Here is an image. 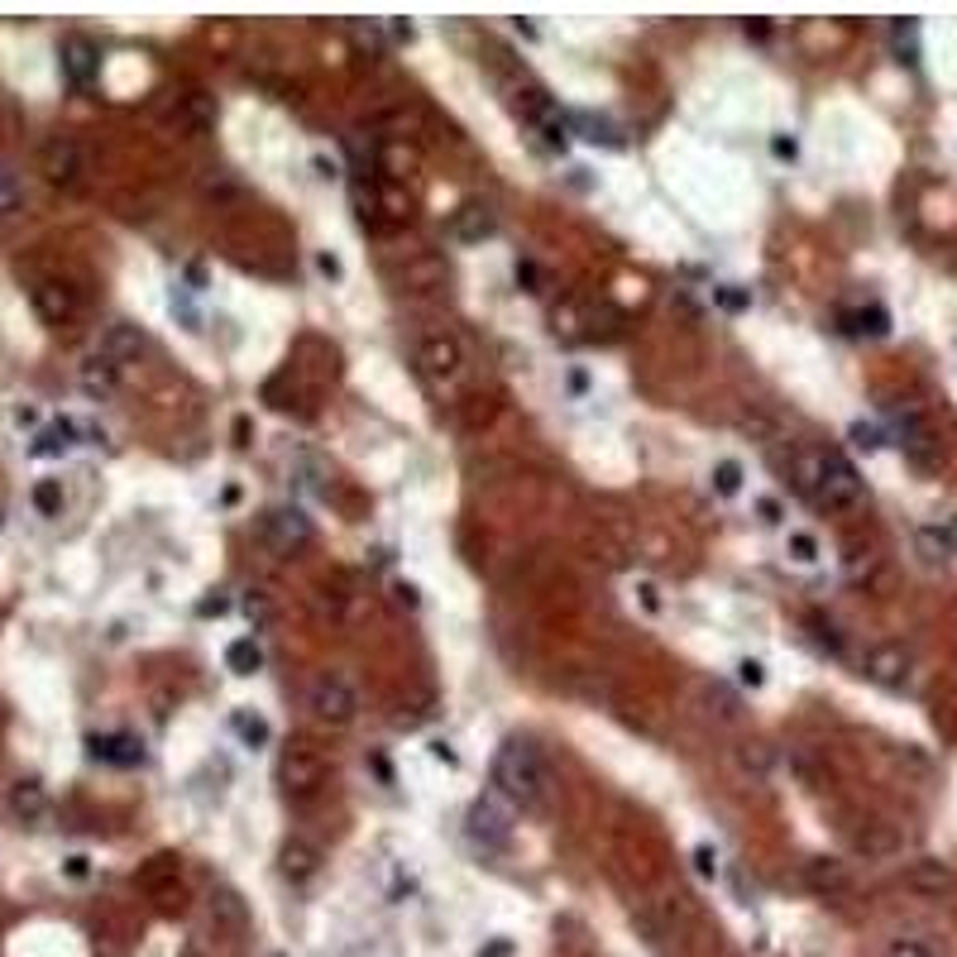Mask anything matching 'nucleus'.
Instances as JSON below:
<instances>
[{
    "label": "nucleus",
    "mask_w": 957,
    "mask_h": 957,
    "mask_svg": "<svg viewBox=\"0 0 957 957\" xmlns=\"http://www.w3.org/2000/svg\"><path fill=\"white\" fill-rule=\"evenodd\" d=\"M77 379H82V393L96 397V403H106V397H115V388H120V369L111 365V359L91 355L87 365H82Z\"/></svg>",
    "instance_id": "20"
},
{
    "label": "nucleus",
    "mask_w": 957,
    "mask_h": 957,
    "mask_svg": "<svg viewBox=\"0 0 957 957\" xmlns=\"http://www.w3.org/2000/svg\"><path fill=\"white\" fill-rule=\"evenodd\" d=\"M259 541L273 547L278 555H293L311 541V517L302 513V507H269V513L259 517Z\"/></svg>",
    "instance_id": "6"
},
{
    "label": "nucleus",
    "mask_w": 957,
    "mask_h": 957,
    "mask_svg": "<svg viewBox=\"0 0 957 957\" xmlns=\"http://www.w3.org/2000/svg\"><path fill=\"white\" fill-rule=\"evenodd\" d=\"M58 68H63V77L72 87H91L96 72H101V48L91 39H82V34H72V39H63V48H58Z\"/></svg>",
    "instance_id": "11"
},
{
    "label": "nucleus",
    "mask_w": 957,
    "mask_h": 957,
    "mask_svg": "<svg viewBox=\"0 0 957 957\" xmlns=\"http://www.w3.org/2000/svg\"><path fill=\"white\" fill-rule=\"evenodd\" d=\"M278 862H283L287 881H311L321 871V847H311L307 838H287L283 852H278Z\"/></svg>",
    "instance_id": "19"
},
{
    "label": "nucleus",
    "mask_w": 957,
    "mask_h": 957,
    "mask_svg": "<svg viewBox=\"0 0 957 957\" xmlns=\"http://www.w3.org/2000/svg\"><path fill=\"white\" fill-rule=\"evenodd\" d=\"M465 833H469V838H475L479 847H489V852H503V847L513 843V814H507V809H503L493 795H483V799H475V805H469Z\"/></svg>",
    "instance_id": "7"
},
{
    "label": "nucleus",
    "mask_w": 957,
    "mask_h": 957,
    "mask_svg": "<svg viewBox=\"0 0 957 957\" xmlns=\"http://www.w3.org/2000/svg\"><path fill=\"white\" fill-rule=\"evenodd\" d=\"M785 551H790V561H799V565H814L819 561V537L814 531H790Z\"/></svg>",
    "instance_id": "35"
},
{
    "label": "nucleus",
    "mask_w": 957,
    "mask_h": 957,
    "mask_svg": "<svg viewBox=\"0 0 957 957\" xmlns=\"http://www.w3.org/2000/svg\"><path fill=\"white\" fill-rule=\"evenodd\" d=\"M737 766H743L747 775H766L775 766V757H771L766 743H743L737 747Z\"/></svg>",
    "instance_id": "31"
},
{
    "label": "nucleus",
    "mask_w": 957,
    "mask_h": 957,
    "mask_svg": "<svg viewBox=\"0 0 957 957\" xmlns=\"http://www.w3.org/2000/svg\"><path fill=\"white\" fill-rule=\"evenodd\" d=\"M709 704H719V719H737V699H733L723 685H713V689H709Z\"/></svg>",
    "instance_id": "45"
},
{
    "label": "nucleus",
    "mask_w": 957,
    "mask_h": 957,
    "mask_svg": "<svg viewBox=\"0 0 957 957\" xmlns=\"http://www.w3.org/2000/svg\"><path fill=\"white\" fill-rule=\"evenodd\" d=\"M876 565L881 561L871 551H852V555H847V579H852V585H867V579L876 575Z\"/></svg>",
    "instance_id": "37"
},
{
    "label": "nucleus",
    "mask_w": 957,
    "mask_h": 957,
    "mask_svg": "<svg viewBox=\"0 0 957 957\" xmlns=\"http://www.w3.org/2000/svg\"><path fill=\"white\" fill-rule=\"evenodd\" d=\"M39 173H44L53 187H77V183H82V173H87L82 144H77V139H68V135L48 139L44 149H39Z\"/></svg>",
    "instance_id": "9"
},
{
    "label": "nucleus",
    "mask_w": 957,
    "mask_h": 957,
    "mask_svg": "<svg viewBox=\"0 0 957 957\" xmlns=\"http://www.w3.org/2000/svg\"><path fill=\"white\" fill-rule=\"evenodd\" d=\"M862 671H867V680L881 685V689H905L910 685V675H915V657H910V647H900V641H876V647L867 651Z\"/></svg>",
    "instance_id": "8"
},
{
    "label": "nucleus",
    "mask_w": 957,
    "mask_h": 957,
    "mask_svg": "<svg viewBox=\"0 0 957 957\" xmlns=\"http://www.w3.org/2000/svg\"><path fill=\"white\" fill-rule=\"evenodd\" d=\"M225 609H230L225 599H206V603H201V613H206V617H211V613H225Z\"/></svg>",
    "instance_id": "51"
},
{
    "label": "nucleus",
    "mask_w": 957,
    "mask_h": 957,
    "mask_svg": "<svg viewBox=\"0 0 957 957\" xmlns=\"http://www.w3.org/2000/svg\"><path fill=\"white\" fill-rule=\"evenodd\" d=\"M216 120H221V106H216V96H206V91H192V96H183V106H177V125L187 130V135H211L216 130Z\"/></svg>",
    "instance_id": "18"
},
{
    "label": "nucleus",
    "mask_w": 957,
    "mask_h": 957,
    "mask_svg": "<svg viewBox=\"0 0 957 957\" xmlns=\"http://www.w3.org/2000/svg\"><path fill=\"white\" fill-rule=\"evenodd\" d=\"M211 924L221 929V934H230V938H245V934H249V910H245V900H240L235 891L216 886V891H211Z\"/></svg>",
    "instance_id": "16"
},
{
    "label": "nucleus",
    "mask_w": 957,
    "mask_h": 957,
    "mask_svg": "<svg viewBox=\"0 0 957 957\" xmlns=\"http://www.w3.org/2000/svg\"><path fill=\"white\" fill-rule=\"evenodd\" d=\"M570 125H575L589 144H609V149H617V144H623V135H617L609 120H599V115H570Z\"/></svg>",
    "instance_id": "29"
},
{
    "label": "nucleus",
    "mask_w": 957,
    "mask_h": 957,
    "mask_svg": "<svg viewBox=\"0 0 957 957\" xmlns=\"http://www.w3.org/2000/svg\"><path fill=\"white\" fill-rule=\"evenodd\" d=\"M915 551L924 555V565H948L953 561V537L943 527H919L915 531Z\"/></svg>",
    "instance_id": "25"
},
{
    "label": "nucleus",
    "mask_w": 957,
    "mask_h": 957,
    "mask_svg": "<svg viewBox=\"0 0 957 957\" xmlns=\"http://www.w3.org/2000/svg\"><path fill=\"white\" fill-rule=\"evenodd\" d=\"M507 953H513V943H493V948H483L479 957H507Z\"/></svg>",
    "instance_id": "54"
},
{
    "label": "nucleus",
    "mask_w": 957,
    "mask_h": 957,
    "mask_svg": "<svg viewBox=\"0 0 957 957\" xmlns=\"http://www.w3.org/2000/svg\"><path fill=\"white\" fill-rule=\"evenodd\" d=\"M10 809H15V819H24V823H39V819H48V790L39 781H20L15 790H10Z\"/></svg>",
    "instance_id": "23"
},
{
    "label": "nucleus",
    "mask_w": 957,
    "mask_h": 957,
    "mask_svg": "<svg viewBox=\"0 0 957 957\" xmlns=\"http://www.w3.org/2000/svg\"><path fill=\"white\" fill-rule=\"evenodd\" d=\"M809 627H814V641H819V647H829L833 657H838V651H843L838 627H833V623H823V617H809Z\"/></svg>",
    "instance_id": "40"
},
{
    "label": "nucleus",
    "mask_w": 957,
    "mask_h": 957,
    "mask_svg": "<svg viewBox=\"0 0 957 957\" xmlns=\"http://www.w3.org/2000/svg\"><path fill=\"white\" fill-rule=\"evenodd\" d=\"M900 445H905V455H910L915 465H924V469L938 465V445H934V435H929L924 421L905 417V421H900Z\"/></svg>",
    "instance_id": "21"
},
{
    "label": "nucleus",
    "mask_w": 957,
    "mask_h": 957,
    "mask_svg": "<svg viewBox=\"0 0 957 957\" xmlns=\"http://www.w3.org/2000/svg\"><path fill=\"white\" fill-rule=\"evenodd\" d=\"M183 957H201V953H197V948H187V953H183Z\"/></svg>",
    "instance_id": "56"
},
{
    "label": "nucleus",
    "mask_w": 957,
    "mask_h": 957,
    "mask_svg": "<svg viewBox=\"0 0 957 957\" xmlns=\"http://www.w3.org/2000/svg\"><path fill=\"white\" fill-rule=\"evenodd\" d=\"M713 302H719L723 311H747L752 307V297H747L743 287H713Z\"/></svg>",
    "instance_id": "39"
},
{
    "label": "nucleus",
    "mask_w": 957,
    "mask_h": 957,
    "mask_svg": "<svg viewBox=\"0 0 957 957\" xmlns=\"http://www.w3.org/2000/svg\"><path fill=\"white\" fill-rule=\"evenodd\" d=\"M417 369H421V379L435 383V388H455L459 379H465V349H459V341L455 335H445V331L421 335Z\"/></svg>",
    "instance_id": "4"
},
{
    "label": "nucleus",
    "mask_w": 957,
    "mask_h": 957,
    "mask_svg": "<svg viewBox=\"0 0 957 957\" xmlns=\"http://www.w3.org/2000/svg\"><path fill=\"white\" fill-rule=\"evenodd\" d=\"M77 435H82V427L77 421H53V427H44L39 435H34V445H29V455H39V459H48V455H63V451H72L77 445Z\"/></svg>",
    "instance_id": "22"
},
{
    "label": "nucleus",
    "mask_w": 957,
    "mask_h": 957,
    "mask_svg": "<svg viewBox=\"0 0 957 957\" xmlns=\"http://www.w3.org/2000/svg\"><path fill=\"white\" fill-rule=\"evenodd\" d=\"M87 747H91L96 761H111V766H139L144 761V743L135 733H106V737L96 733Z\"/></svg>",
    "instance_id": "17"
},
{
    "label": "nucleus",
    "mask_w": 957,
    "mask_h": 957,
    "mask_svg": "<svg viewBox=\"0 0 957 957\" xmlns=\"http://www.w3.org/2000/svg\"><path fill=\"white\" fill-rule=\"evenodd\" d=\"M225 665H230V671H235V675H254V671H259V665H263L259 641H254V637H235V641H230V647H225Z\"/></svg>",
    "instance_id": "26"
},
{
    "label": "nucleus",
    "mask_w": 957,
    "mask_h": 957,
    "mask_svg": "<svg viewBox=\"0 0 957 957\" xmlns=\"http://www.w3.org/2000/svg\"><path fill=\"white\" fill-rule=\"evenodd\" d=\"M737 489H743V465H737V459H719V465H713V493H719V499H733Z\"/></svg>",
    "instance_id": "33"
},
{
    "label": "nucleus",
    "mask_w": 957,
    "mask_h": 957,
    "mask_svg": "<svg viewBox=\"0 0 957 957\" xmlns=\"http://www.w3.org/2000/svg\"><path fill=\"white\" fill-rule=\"evenodd\" d=\"M819 455L823 451H799L795 455V489L814 499V483H819Z\"/></svg>",
    "instance_id": "34"
},
{
    "label": "nucleus",
    "mask_w": 957,
    "mask_h": 957,
    "mask_svg": "<svg viewBox=\"0 0 957 957\" xmlns=\"http://www.w3.org/2000/svg\"><path fill=\"white\" fill-rule=\"evenodd\" d=\"M843 321H847V331H857V335H886V331H891V317H886V307H862V311H843Z\"/></svg>",
    "instance_id": "27"
},
{
    "label": "nucleus",
    "mask_w": 957,
    "mask_h": 957,
    "mask_svg": "<svg viewBox=\"0 0 957 957\" xmlns=\"http://www.w3.org/2000/svg\"><path fill=\"white\" fill-rule=\"evenodd\" d=\"M527 120H531V130H537L541 139L551 144V149H565V139H570V115H561V106L555 101H547L541 91H527Z\"/></svg>",
    "instance_id": "14"
},
{
    "label": "nucleus",
    "mask_w": 957,
    "mask_h": 957,
    "mask_svg": "<svg viewBox=\"0 0 957 957\" xmlns=\"http://www.w3.org/2000/svg\"><path fill=\"white\" fill-rule=\"evenodd\" d=\"M499 230V211L489 201H465L451 216V240L455 245H483V240Z\"/></svg>",
    "instance_id": "12"
},
{
    "label": "nucleus",
    "mask_w": 957,
    "mask_h": 957,
    "mask_svg": "<svg viewBox=\"0 0 957 957\" xmlns=\"http://www.w3.org/2000/svg\"><path fill=\"white\" fill-rule=\"evenodd\" d=\"M307 709H311V719L317 723H326V728H349L355 713H359V695H355V685H349L345 675L326 671L307 689Z\"/></svg>",
    "instance_id": "3"
},
{
    "label": "nucleus",
    "mask_w": 957,
    "mask_h": 957,
    "mask_svg": "<svg viewBox=\"0 0 957 957\" xmlns=\"http://www.w3.org/2000/svg\"><path fill=\"white\" fill-rule=\"evenodd\" d=\"M852 445H857V451H881V445H886V441H881V431H876V427H867V421H857V427H852Z\"/></svg>",
    "instance_id": "44"
},
{
    "label": "nucleus",
    "mask_w": 957,
    "mask_h": 957,
    "mask_svg": "<svg viewBox=\"0 0 957 957\" xmlns=\"http://www.w3.org/2000/svg\"><path fill=\"white\" fill-rule=\"evenodd\" d=\"M905 886H910L915 895H924V900H943V895H953L957 876L948 862H938V857H919V862L905 867Z\"/></svg>",
    "instance_id": "13"
},
{
    "label": "nucleus",
    "mask_w": 957,
    "mask_h": 957,
    "mask_svg": "<svg viewBox=\"0 0 957 957\" xmlns=\"http://www.w3.org/2000/svg\"><path fill=\"white\" fill-rule=\"evenodd\" d=\"M814 499L823 507H838V513H847V507H857L867 499V483L862 475H857V465L838 451H823L819 455V483H814Z\"/></svg>",
    "instance_id": "2"
},
{
    "label": "nucleus",
    "mask_w": 957,
    "mask_h": 957,
    "mask_svg": "<svg viewBox=\"0 0 957 957\" xmlns=\"http://www.w3.org/2000/svg\"><path fill=\"white\" fill-rule=\"evenodd\" d=\"M34 507H39L44 517L63 513V479H39L34 483Z\"/></svg>",
    "instance_id": "32"
},
{
    "label": "nucleus",
    "mask_w": 957,
    "mask_h": 957,
    "mask_svg": "<svg viewBox=\"0 0 957 957\" xmlns=\"http://www.w3.org/2000/svg\"><path fill=\"white\" fill-rule=\"evenodd\" d=\"M230 728H235V737H240L245 747H263V743L273 737V733H269V723H263L259 713H249V709H240L235 719H230Z\"/></svg>",
    "instance_id": "28"
},
{
    "label": "nucleus",
    "mask_w": 957,
    "mask_h": 957,
    "mask_svg": "<svg viewBox=\"0 0 957 957\" xmlns=\"http://www.w3.org/2000/svg\"><path fill=\"white\" fill-rule=\"evenodd\" d=\"M695 871H699V876H704V881L719 876V852H713L709 843H699V847H695Z\"/></svg>",
    "instance_id": "41"
},
{
    "label": "nucleus",
    "mask_w": 957,
    "mask_h": 957,
    "mask_svg": "<svg viewBox=\"0 0 957 957\" xmlns=\"http://www.w3.org/2000/svg\"><path fill=\"white\" fill-rule=\"evenodd\" d=\"M20 197H24V192H20V177L10 173V168H0V216H10V211H15Z\"/></svg>",
    "instance_id": "38"
},
{
    "label": "nucleus",
    "mask_w": 957,
    "mask_h": 957,
    "mask_svg": "<svg viewBox=\"0 0 957 957\" xmlns=\"http://www.w3.org/2000/svg\"><path fill=\"white\" fill-rule=\"evenodd\" d=\"M493 785L523 809H541L547 805V761L531 743H503L499 757H493Z\"/></svg>",
    "instance_id": "1"
},
{
    "label": "nucleus",
    "mask_w": 957,
    "mask_h": 957,
    "mask_svg": "<svg viewBox=\"0 0 957 957\" xmlns=\"http://www.w3.org/2000/svg\"><path fill=\"white\" fill-rule=\"evenodd\" d=\"M317 269L326 278H341V259H331V254H317Z\"/></svg>",
    "instance_id": "49"
},
{
    "label": "nucleus",
    "mask_w": 957,
    "mask_h": 957,
    "mask_svg": "<svg viewBox=\"0 0 957 957\" xmlns=\"http://www.w3.org/2000/svg\"><path fill=\"white\" fill-rule=\"evenodd\" d=\"M517 287L523 293H541V269L531 259H517Z\"/></svg>",
    "instance_id": "43"
},
{
    "label": "nucleus",
    "mask_w": 957,
    "mask_h": 957,
    "mask_svg": "<svg viewBox=\"0 0 957 957\" xmlns=\"http://www.w3.org/2000/svg\"><path fill=\"white\" fill-rule=\"evenodd\" d=\"M886 957H934V948H929V943H919V938H895L886 948Z\"/></svg>",
    "instance_id": "42"
},
{
    "label": "nucleus",
    "mask_w": 957,
    "mask_h": 957,
    "mask_svg": "<svg viewBox=\"0 0 957 957\" xmlns=\"http://www.w3.org/2000/svg\"><path fill=\"white\" fill-rule=\"evenodd\" d=\"M757 513H761V523H781V503H775V499H761Z\"/></svg>",
    "instance_id": "48"
},
{
    "label": "nucleus",
    "mask_w": 957,
    "mask_h": 957,
    "mask_svg": "<svg viewBox=\"0 0 957 957\" xmlns=\"http://www.w3.org/2000/svg\"><path fill=\"white\" fill-rule=\"evenodd\" d=\"M144 349H149V335H144L135 321H115V326H106L101 349H96V355L111 359V365L120 369V365H130V359H139Z\"/></svg>",
    "instance_id": "15"
},
{
    "label": "nucleus",
    "mask_w": 957,
    "mask_h": 957,
    "mask_svg": "<svg viewBox=\"0 0 957 957\" xmlns=\"http://www.w3.org/2000/svg\"><path fill=\"white\" fill-rule=\"evenodd\" d=\"M278 785H283L287 799H311L326 785V761L307 743H293L278 757Z\"/></svg>",
    "instance_id": "5"
},
{
    "label": "nucleus",
    "mask_w": 957,
    "mask_h": 957,
    "mask_svg": "<svg viewBox=\"0 0 957 957\" xmlns=\"http://www.w3.org/2000/svg\"><path fill=\"white\" fill-rule=\"evenodd\" d=\"M805 881L819 895H838V891H847V867L838 862V857H814V862L805 867Z\"/></svg>",
    "instance_id": "24"
},
{
    "label": "nucleus",
    "mask_w": 957,
    "mask_h": 957,
    "mask_svg": "<svg viewBox=\"0 0 957 957\" xmlns=\"http://www.w3.org/2000/svg\"><path fill=\"white\" fill-rule=\"evenodd\" d=\"M68 871L72 876H87V857H68Z\"/></svg>",
    "instance_id": "52"
},
{
    "label": "nucleus",
    "mask_w": 957,
    "mask_h": 957,
    "mask_svg": "<svg viewBox=\"0 0 957 957\" xmlns=\"http://www.w3.org/2000/svg\"><path fill=\"white\" fill-rule=\"evenodd\" d=\"M379 206H383L388 216H393V221H407V216H412V197H407L403 187H393V183L379 187Z\"/></svg>",
    "instance_id": "36"
},
{
    "label": "nucleus",
    "mask_w": 957,
    "mask_h": 957,
    "mask_svg": "<svg viewBox=\"0 0 957 957\" xmlns=\"http://www.w3.org/2000/svg\"><path fill=\"white\" fill-rule=\"evenodd\" d=\"M862 847H867V852H891V847H895V833H891V829L862 833Z\"/></svg>",
    "instance_id": "46"
},
{
    "label": "nucleus",
    "mask_w": 957,
    "mask_h": 957,
    "mask_svg": "<svg viewBox=\"0 0 957 957\" xmlns=\"http://www.w3.org/2000/svg\"><path fill=\"white\" fill-rule=\"evenodd\" d=\"M737 680L752 685V689L766 685V665H761V661H743V665H737Z\"/></svg>",
    "instance_id": "47"
},
{
    "label": "nucleus",
    "mask_w": 957,
    "mask_h": 957,
    "mask_svg": "<svg viewBox=\"0 0 957 957\" xmlns=\"http://www.w3.org/2000/svg\"><path fill=\"white\" fill-rule=\"evenodd\" d=\"M29 302H34V311H39L48 326L72 321V317H77V307H82L77 287H68L63 278H39V283L29 287Z\"/></svg>",
    "instance_id": "10"
},
{
    "label": "nucleus",
    "mask_w": 957,
    "mask_h": 957,
    "mask_svg": "<svg viewBox=\"0 0 957 957\" xmlns=\"http://www.w3.org/2000/svg\"><path fill=\"white\" fill-rule=\"evenodd\" d=\"M168 881H177V857H154V862L139 871L144 891H168Z\"/></svg>",
    "instance_id": "30"
},
{
    "label": "nucleus",
    "mask_w": 957,
    "mask_h": 957,
    "mask_svg": "<svg viewBox=\"0 0 957 957\" xmlns=\"http://www.w3.org/2000/svg\"><path fill=\"white\" fill-rule=\"evenodd\" d=\"M397 603H407V609H417V589H412V585H397Z\"/></svg>",
    "instance_id": "50"
},
{
    "label": "nucleus",
    "mask_w": 957,
    "mask_h": 957,
    "mask_svg": "<svg viewBox=\"0 0 957 957\" xmlns=\"http://www.w3.org/2000/svg\"><path fill=\"white\" fill-rule=\"evenodd\" d=\"M641 603H647V609H651V613H657V609H661V603H657V589H651V585H641Z\"/></svg>",
    "instance_id": "53"
},
{
    "label": "nucleus",
    "mask_w": 957,
    "mask_h": 957,
    "mask_svg": "<svg viewBox=\"0 0 957 957\" xmlns=\"http://www.w3.org/2000/svg\"><path fill=\"white\" fill-rule=\"evenodd\" d=\"M775 154H781V159H795V139H775Z\"/></svg>",
    "instance_id": "55"
}]
</instances>
